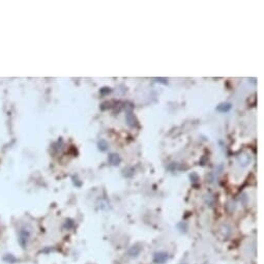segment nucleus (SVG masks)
I'll return each instance as SVG.
<instances>
[{
	"label": "nucleus",
	"mask_w": 264,
	"mask_h": 264,
	"mask_svg": "<svg viewBox=\"0 0 264 264\" xmlns=\"http://www.w3.org/2000/svg\"><path fill=\"white\" fill-rule=\"evenodd\" d=\"M108 160H109L110 165H112V166H118L121 162L120 156L118 155L117 153H111V155H109Z\"/></svg>",
	"instance_id": "6"
},
{
	"label": "nucleus",
	"mask_w": 264,
	"mask_h": 264,
	"mask_svg": "<svg viewBox=\"0 0 264 264\" xmlns=\"http://www.w3.org/2000/svg\"><path fill=\"white\" fill-rule=\"evenodd\" d=\"M142 251V248L140 247L139 245H132L129 250H127V256L130 258H137L139 255H140Z\"/></svg>",
	"instance_id": "3"
},
{
	"label": "nucleus",
	"mask_w": 264,
	"mask_h": 264,
	"mask_svg": "<svg viewBox=\"0 0 264 264\" xmlns=\"http://www.w3.org/2000/svg\"><path fill=\"white\" fill-rule=\"evenodd\" d=\"M153 80H155V82L162 83V84H164V85H167V84H168V79H166V78H155Z\"/></svg>",
	"instance_id": "9"
},
{
	"label": "nucleus",
	"mask_w": 264,
	"mask_h": 264,
	"mask_svg": "<svg viewBox=\"0 0 264 264\" xmlns=\"http://www.w3.org/2000/svg\"><path fill=\"white\" fill-rule=\"evenodd\" d=\"M169 259V255L166 252H156L153 254L152 261L155 264H164Z\"/></svg>",
	"instance_id": "2"
},
{
	"label": "nucleus",
	"mask_w": 264,
	"mask_h": 264,
	"mask_svg": "<svg viewBox=\"0 0 264 264\" xmlns=\"http://www.w3.org/2000/svg\"><path fill=\"white\" fill-rule=\"evenodd\" d=\"M97 147H99V150L100 151H107V149H108L109 147V144L108 142H107L106 140H104V139H102L100 141H99V143H97Z\"/></svg>",
	"instance_id": "7"
},
{
	"label": "nucleus",
	"mask_w": 264,
	"mask_h": 264,
	"mask_svg": "<svg viewBox=\"0 0 264 264\" xmlns=\"http://www.w3.org/2000/svg\"><path fill=\"white\" fill-rule=\"evenodd\" d=\"M29 238H30V232H29V230L22 228L19 231V238H18V240H19V244L23 249L27 248Z\"/></svg>",
	"instance_id": "1"
},
{
	"label": "nucleus",
	"mask_w": 264,
	"mask_h": 264,
	"mask_svg": "<svg viewBox=\"0 0 264 264\" xmlns=\"http://www.w3.org/2000/svg\"><path fill=\"white\" fill-rule=\"evenodd\" d=\"M111 91H112V90H111V88H109V87H104V88H102V89H100V93L105 96V94L110 93V92H111Z\"/></svg>",
	"instance_id": "11"
},
{
	"label": "nucleus",
	"mask_w": 264,
	"mask_h": 264,
	"mask_svg": "<svg viewBox=\"0 0 264 264\" xmlns=\"http://www.w3.org/2000/svg\"><path fill=\"white\" fill-rule=\"evenodd\" d=\"M126 120L127 126H130V127H134V126H136V124H137V120H136L134 114H133L130 111H129V112L126 113Z\"/></svg>",
	"instance_id": "4"
},
{
	"label": "nucleus",
	"mask_w": 264,
	"mask_h": 264,
	"mask_svg": "<svg viewBox=\"0 0 264 264\" xmlns=\"http://www.w3.org/2000/svg\"><path fill=\"white\" fill-rule=\"evenodd\" d=\"M182 264H186V263H182Z\"/></svg>",
	"instance_id": "12"
},
{
	"label": "nucleus",
	"mask_w": 264,
	"mask_h": 264,
	"mask_svg": "<svg viewBox=\"0 0 264 264\" xmlns=\"http://www.w3.org/2000/svg\"><path fill=\"white\" fill-rule=\"evenodd\" d=\"M232 109V105L229 103H222L216 107V111L221 112V113H227Z\"/></svg>",
	"instance_id": "5"
},
{
	"label": "nucleus",
	"mask_w": 264,
	"mask_h": 264,
	"mask_svg": "<svg viewBox=\"0 0 264 264\" xmlns=\"http://www.w3.org/2000/svg\"><path fill=\"white\" fill-rule=\"evenodd\" d=\"M4 260H5V261H8L10 263H14V262H16V261H17L16 258L13 257L11 255H6V256L4 257Z\"/></svg>",
	"instance_id": "10"
},
{
	"label": "nucleus",
	"mask_w": 264,
	"mask_h": 264,
	"mask_svg": "<svg viewBox=\"0 0 264 264\" xmlns=\"http://www.w3.org/2000/svg\"><path fill=\"white\" fill-rule=\"evenodd\" d=\"M74 226H75V222H74L73 219H66V222H65V224H64V227L66 228L67 230L72 229V228H74Z\"/></svg>",
	"instance_id": "8"
}]
</instances>
